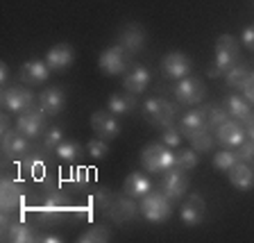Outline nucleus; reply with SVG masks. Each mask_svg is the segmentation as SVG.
Listing matches in <instances>:
<instances>
[{
	"label": "nucleus",
	"instance_id": "nucleus-41",
	"mask_svg": "<svg viewBox=\"0 0 254 243\" xmlns=\"http://www.w3.org/2000/svg\"><path fill=\"white\" fill-rule=\"evenodd\" d=\"M111 198H114V193H111L109 189H105V186L95 189V193H93V202H95V207H98V209H102V212L107 209V205L111 202Z\"/></svg>",
	"mask_w": 254,
	"mask_h": 243
},
{
	"label": "nucleus",
	"instance_id": "nucleus-30",
	"mask_svg": "<svg viewBox=\"0 0 254 243\" xmlns=\"http://www.w3.org/2000/svg\"><path fill=\"white\" fill-rule=\"evenodd\" d=\"M57 157H62L64 162H75V159H82V146L77 141H62L55 148Z\"/></svg>",
	"mask_w": 254,
	"mask_h": 243
},
{
	"label": "nucleus",
	"instance_id": "nucleus-29",
	"mask_svg": "<svg viewBox=\"0 0 254 243\" xmlns=\"http://www.w3.org/2000/svg\"><path fill=\"white\" fill-rule=\"evenodd\" d=\"M225 121H229V114L222 105H209L206 107V127H209V130H218Z\"/></svg>",
	"mask_w": 254,
	"mask_h": 243
},
{
	"label": "nucleus",
	"instance_id": "nucleus-18",
	"mask_svg": "<svg viewBox=\"0 0 254 243\" xmlns=\"http://www.w3.org/2000/svg\"><path fill=\"white\" fill-rule=\"evenodd\" d=\"M39 107L46 111L48 116L62 114L64 107H66V95H64V91L59 86H50V89L39 93Z\"/></svg>",
	"mask_w": 254,
	"mask_h": 243
},
{
	"label": "nucleus",
	"instance_id": "nucleus-15",
	"mask_svg": "<svg viewBox=\"0 0 254 243\" xmlns=\"http://www.w3.org/2000/svg\"><path fill=\"white\" fill-rule=\"evenodd\" d=\"M23 205V186L11 177H5L0 184V207L2 212H14Z\"/></svg>",
	"mask_w": 254,
	"mask_h": 243
},
{
	"label": "nucleus",
	"instance_id": "nucleus-24",
	"mask_svg": "<svg viewBox=\"0 0 254 243\" xmlns=\"http://www.w3.org/2000/svg\"><path fill=\"white\" fill-rule=\"evenodd\" d=\"M66 212H68V200H66V196H64L62 191L53 189V191H50V193L46 196V200H43L41 216L59 218V216H64Z\"/></svg>",
	"mask_w": 254,
	"mask_h": 243
},
{
	"label": "nucleus",
	"instance_id": "nucleus-40",
	"mask_svg": "<svg viewBox=\"0 0 254 243\" xmlns=\"http://www.w3.org/2000/svg\"><path fill=\"white\" fill-rule=\"evenodd\" d=\"M161 143H166L168 148H177V146L182 143V132L177 130V127H173V125L166 127L164 134H161Z\"/></svg>",
	"mask_w": 254,
	"mask_h": 243
},
{
	"label": "nucleus",
	"instance_id": "nucleus-21",
	"mask_svg": "<svg viewBox=\"0 0 254 243\" xmlns=\"http://www.w3.org/2000/svg\"><path fill=\"white\" fill-rule=\"evenodd\" d=\"M148 82H150V71L145 69V66H141V64H136L132 69H127L125 80H123V86H125V91L138 95L145 86H148Z\"/></svg>",
	"mask_w": 254,
	"mask_h": 243
},
{
	"label": "nucleus",
	"instance_id": "nucleus-14",
	"mask_svg": "<svg viewBox=\"0 0 254 243\" xmlns=\"http://www.w3.org/2000/svg\"><path fill=\"white\" fill-rule=\"evenodd\" d=\"M216 137H218V141H220L222 146H227V148H236V146H241V143L245 141L248 132H245V125L241 121L229 118V121H225L216 130Z\"/></svg>",
	"mask_w": 254,
	"mask_h": 243
},
{
	"label": "nucleus",
	"instance_id": "nucleus-7",
	"mask_svg": "<svg viewBox=\"0 0 254 243\" xmlns=\"http://www.w3.org/2000/svg\"><path fill=\"white\" fill-rule=\"evenodd\" d=\"M238 43L232 34H220L216 41V66L222 71V73H227L232 71L234 66L238 64Z\"/></svg>",
	"mask_w": 254,
	"mask_h": 243
},
{
	"label": "nucleus",
	"instance_id": "nucleus-47",
	"mask_svg": "<svg viewBox=\"0 0 254 243\" xmlns=\"http://www.w3.org/2000/svg\"><path fill=\"white\" fill-rule=\"evenodd\" d=\"M77 184H86V168H77Z\"/></svg>",
	"mask_w": 254,
	"mask_h": 243
},
{
	"label": "nucleus",
	"instance_id": "nucleus-44",
	"mask_svg": "<svg viewBox=\"0 0 254 243\" xmlns=\"http://www.w3.org/2000/svg\"><path fill=\"white\" fill-rule=\"evenodd\" d=\"M243 125H245V132H248V137L254 141V111L243 121Z\"/></svg>",
	"mask_w": 254,
	"mask_h": 243
},
{
	"label": "nucleus",
	"instance_id": "nucleus-13",
	"mask_svg": "<svg viewBox=\"0 0 254 243\" xmlns=\"http://www.w3.org/2000/svg\"><path fill=\"white\" fill-rule=\"evenodd\" d=\"M204 209H206L204 198H202L200 193H189V198H186V202L182 205V212H180L182 223L189 225V228L200 225V223L204 221Z\"/></svg>",
	"mask_w": 254,
	"mask_h": 243
},
{
	"label": "nucleus",
	"instance_id": "nucleus-4",
	"mask_svg": "<svg viewBox=\"0 0 254 243\" xmlns=\"http://www.w3.org/2000/svg\"><path fill=\"white\" fill-rule=\"evenodd\" d=\"M173 93L177 98V102H182V105H197V102L204 100L206 86L202 80L193 78V75H186V78L177 80Z\"/></svg>",
	"mask_w": 254,
	"mask_h": 243
},
{
	"label": "nucleus",
	"instance_id": "nucleus-16",
	"mask_svg": "<svg viewBox=\"0 0 254 243\" xmlns=\"http://www.w3.org/2000/svg\"><path fill=\"white\" fill-rule=\"evenodd\" d=\"M143 43H145V32H143V27L138 23H129V25H125L118 32V46L125 48L129 55L138 53Z\"/></svg>",
	"mask_w": 254,
	"mask_h": 243
},
{
	"label": "nucleus",
	"instance_id": "nucleus-5",
	"mask_svg": "<svg viewBox=\"0 0 254 243\" xmlns=\"http://www.w3.org/2000/svg\"><path fill=\"white\" fill-rule=\"evenodd\" d=\"M46 123H48V114L41 107H34V109H27L23 114H18L16 130L21 134H25L27 139H39L46 132Z\"/></svg>",
	"mask_w": 254,
	"mask_h": 243
},
{
	"label": "nucleus",
	"instance_id": "nucleus-8",
	"mask_svg": "<svg viewBox=\"0 0 254 243\" xmlns=\"http://www.w3.org/2000/svg\"><path fill=\"white\" fill-rule=\"evenodd\" d=\"M190 71H193V62L189 59V55L180 53V50H173L161 59V73L166 80H182L190 75Z\"/></svg>",
	"mask_w": 254,
	"mask_h": 243
},
{
	"label": "nucleus",
	"instance_id": "nucleus-32",
	"mask_svg": "<svg viewBox=\"0 0 254 243\" xmlns=\"http://www.w3.org/2000/svg\"><path fill=\"white\" fill-rule=\"evenodd\" d=\"M250 78V69L248 66H243V64H236L232 71H227L225 73V80H227V86H232V89H241V86L245 84V80Z\"/></svg>",
	"mask_w": 254,
	"mask_h": 243
},
{
	"label": "nucleus",
	"instance_id": "nucleus-1",
	"mask_svg": "<svg viewBox=\"0 0 254 243\" xmlns=\"http://www.w3.org/2000/svg\"><path fill=\"white\" fill-rule=\"evenodd\" d=\"M141 166L152 175H164L175 166V153L166 143H150L141 150Z\"/></svg>",
	"mask_w": 254,
	"mask_h": 243
},
{
	"label": "nucleus",
	"instance_id": "nucleus-31",
	"mask_svg": "<svg viewBox=\"0 0 254 243\" xmlns=\"http://www.w3.org/2000/svg\"><path fill=\"white\" fill-rule=\"evenodd\" d=\"M189 141L195 153H209V150L213 148V137L209 134V127H204V130H200V132H195V134H190Z\"/></svg>",
	"mask_w": 254,
	"mask_h": 243
},
{
	"label": "nucleus",
	"instance_id": "nucleus-26",
	"mask_svg": "<svg viewBox=\"0 0 254 243\" xmlns=\"http://www.w3.org/2000/svg\"><path fill=\"white\" fill-rule=\"evenodd\" d=\"M222 107L227 109L229 118H236V121H241V123H243L245 118L252 114V105L245 100L243 95H236V93L227 95V98H225V102H222Z\"/></svg>",
	"mask_w": 254,
	"mask_h": 243
},
{
	"label": "nucleus",
	"instance_id": "nucleus-17",
	"mask_svg": "<svg viewBox=\"0 0 254 243\" xmlns=\"http://www.w3.org/2000/svg\"><path fill=\"white\" fill-rule=\"evenodd\" d=\"M21 82L23 84H41V82H46L48 75H50V66H48L46 62H41V59H30V62H25L21 66Z\"/></svg>",
	"mask_w": 254,
	"mask_h": 243
},
{
	"label": "nucleus",
	"instance_id": "nucleus-12",
	"mask_svg": "<svg viewBox=\"0 0 254 243\" xmlns=\"http://www.w3.org/2000/svg\"><path fill=\"white\" fill-rule=\"evenodd\" d=\"M91 127H93V132L100 139H116L121 134V125L116 121V114L107 109L95 111L91 116Z\"/></svg>",
	"mask_w": 254,
	"mask_h": 243
},
{
	"label": "nucleus",
	"instance_id": "nucleus-33",
	"mask_svg": "<svg viewBox=\"0 0 254 243\" xmlns=\"http://www.w3.org/2000/svg\"><path fill=\"white\" fill-rule=\"evenodd\" d=\"M109 228L107 225H93L91 230H86L82 237H77L79 243H105L109 241Z\"/></svg>",
	"mask_w": 254,
	"mask_h": 243
},
{
	"label": "nucleus",
	"instance_id": "nucleus-28",
	"mask_svg": "<svg viewBox=\"0 0 254 243\" xmlns=\"http://www.w3.org/2000/svg\"><path fill=\"white\" fill-rule=\"evenodd\" d=\"M107 105H109V109L114 111V114L123 116V114L134 111V107H136V98H134V93H129V91H127V93H114V95H109Z\"/></svg>",
	"mask_w": 254,
	"mask_h": 243
},
{
	"label": "nucleus",
	"instance_id": "nucleus-3",
	"mask_svg": "<svg viewBox=\"0 0 254 243\" xmlns=\"http://www.w3.org/2000/svg\"><path fill=\"white\" fill-rule=\"evenodd\" d=\"M143 116L145 121L157 127H170L177 116V107L168 102L166 98H148L143 102Z\"/></svg>",
	"mask_w": 254,
	"mask_h": 243
},
{
	"label": "nucleus",
	"instance_id": "nucleus-42",
	"mask_svg": "<svg viewBox=\"0 0 254 243\" xmlns=\"http://www.w3.org/2000/svg\"><path fill=\"white\" fill-rule=\"evenodd\" d=\"M241 91H243V98L250 102V105H254V73H250V78L245 80V84L241 86Z\"/></svg>",
	"mask_w": 254,
	"mask_h": 243
},
{
	"label": "nucleus",
	"instance_id": "nucleus-2",
	"mask_svg": "<svg viewBox=\"0 0 254 243\" xmlns=\"http://www.w3.org/2000/svg\"><path fill=\"white\" fill-rule=\"evenodd\" d=\"M138 209L150 223H166L173 214V200L161 189H152L141 198Z\"/></svg>",
	"mask_w": 254,
	"mask_h": 243
},
{
	"label": "nucleus",
	"instance_id": "nucleus-48",
	"mask_svg": "<svg viewBox=\"0 0 254 243\" xmlns=\"http://www.w3.org/2000/svg\"><path fill=\"white\" fill-rule=\"evenodd\" d=\"M0 82H7V64H0Z\"/></svg>",
	"mask_w": 254,
	"mask_h": 243
},
{
	"label": "nucleus",
	"instance_id": "nucleus-19",
	"mask_svg": "<svg viewBox=\"0 0 254 243\" xmlns=\"http://www.w3.org/2000/svg\"><path fill=\"white\" fill-rule=\"evenodd\" d=\"M73 57L75 53L68 43H57L46 53V64L50 66V71H64L73 64Z\"/></svg>",
	"mask_w": 254,
	"mask_h": 243
},
{
	"label": "nucleus",
	"instance_id": "nucleus-36",
	"mask_svg": "<svg viewBox=\"0 0 254 243\" xmlns=\"http://www.w3.org/2000/svg\"><path fill=\"white\" fill-rule=\"evenodd\" d=\"M43 166H46V164H43V157L37 153V155H32V157H27L25 162L21 164V168L25 170V173H30L32 177H41Z\"/></svg>",
	"mask_w": 254,
	"mask_h": 243
},
{
	"label": "nucleus",
	"instance_id": "nucleus-27",
	"mask_svg": "<svg viewBox=\"0 0 254 243\" xmlns=\"http://www.w3.org/2000/svg\"><path fill=\"white\" fill-rule=\"evenodd\" d=\"M5 241H11V243H27V241H39V237L27 228L23 221H14L11 223V228L2 234Z\"/></svg>",
	"mask_w": 254,
	"mask_h": 243
},
{
	"label": "nucleus",
	"instance_id": "nucleus-39",
	"mask_svg": "<svg viewBox=\"0 0 254 243\" xmlns=\"http://www.w3.org/2000/svg\"><path fill=\"white\" fill-rule=\"evenodd\" d=\"M236 159L238 162H245V164H250V162H254V141L250 139V141H243L241 146H236Z\"/></svg>",
	"mask_w": 254,
	"mask_h": 243
},
{
	"label": "nucleus",
	"instance_id": "nucleus-37",
	"mask_svg": "<svg viewBox=\"0 0 254 243\" xmlns=\"http://www.w3.org/2000/svg\"><path fill=\"white\" fill-rule=\"evenodd\" d=\"M62 141H64L62 127H48L46 134H43V148H46V150H55Z\"/></svg>",
	"mask_w": 254,
	"mask_h": 243
},
{
	"label": "nucleus",
	"instance_id": "nucleus-11",
	"mask_svg": "<svg viewBox=\"0 0 254 243\" xmlns=\"http://www.w3.org/2000/svg\"><path fill=\"white\" fill-rule=\"evenodd\" d=\"M136 212H138V207H136V202L132 200V196L123 193V196L111 198V202L105 209V216L116 223H125V221H132V218L136 216Z\"/></svg>",
	"mask_w": 254,
	"mask_h": 243
},
{
	"label": "nucleus",
	"instance_id": "nucleus-10",
	"mask_svg": "<svg viewBox=\"0 0 254 243\" xmlns=\"http://www.w3.org/2000/svg\"><path fill=\"white\" fill-rule=\"evenodd\" d=\"M127 50L121 46H111L107 48V50H102L100 59H98V64H100V71L105 75H121L127 71Z\"/></svg>",
	"mask_w": 254,
	"mask_h": 243
},
{
	"label": "nucleus",
	"instance_id": "nucleus-43",
	"mask_svg": "<svg viewBox=\"0 0 254 243\" xmlns=\"http://www.w3.org/2000/svg\"><path fill=\"white\" fill-rule=\"evenodd\" d=\"M241 39H243V43L254 53V25H248V27H245L243 34H241Z\"/></svg>",
	"mask_w": 254,
	"mask_h": 243
},
{
	"label": "nucleus",
	"instance_id": "nucleus-22",
	"mask_svg": "<svg viewBox=\"0 0 254 243\" xmlns=\"http://www.w3.org/2000/svg\"><path fill=\"white\" fill-rule=\"evenodd\" d=\"M227 173H229V182H232L234 189L248 191L254 186V170H252V166H248L245 162H236Z\"/></svg>",
	"mask_w": 254,
	"mask_h": 243
},
{
	"label": "nucleus",
	"instance_id": "nucleus-38",
	"mask_svg": "<svg viewBox=\"0 0 254 243\" xmlns=\"http://www.w3.org/2000/svg\"><path fill=\"white\" fill-rule=\"evenodd\" d=\"M86 146H89V155L93 159H102V157H107V153H109L107 139H91Z\"/></svg>",
	"mask_w": 254,
	"mask_h": 243
},
{
	"label": "nucleus",
	"instance_id": "nucleus-6",
	"mask_svg": "<svg viewBox=\"0 0 254 243\" xmlns=\"http://www.w3.org/2000/svg\"><path fill=\"white\" fill-rule=\"evenodd\" d=\"M189 184H190V180H189V175H186V170L173 166V168H168L164 173L159 189L175 202V200H180V198H184V193L189 191Z\"/></svg>",
	"mask_w": 254,
	"mask_h": 243
},
{
	"label": "nucleus",
	"instance_id": "nucleus-35",
	"mask_svg": "<svg viewBox=\"0 0 254 243\" xmlns=\"http://www.w3.org/2000/svg\"><path fill=\"white\" fill-rule=\"evenodd\" d=\"M238 159H236V153H234L232 148L229 150H220V153L213 157V168L216 170H229L234 164H236Z\"/></svg>",
	"mask_w": 254,
	"mask_h": 243
},
{
	"label": "nucleus",
	"instance_id": "nucleus-20",
	"mask_svg": "<svg viewBox=\"0 0 254 243\" xmlns=\"http://www.w3.org/2000/svg\"><path fill=\"white\" fill-rule=\"evenodd\" d=\"M27 150H30L27 137L21 134L18 130H7L2 134V155L5 157H23Z\"/></svg>",
	"mask_w": 254,
	"mask_h": 243
},
{
	"label": "nucleus",
	"instance_id": "nucleus-23",
	"mask_svg": "<svg viewBox=\"0 0 254 243\" xmlns=\"http://www.w3.org/2000/svg\"><path fill=\"white\" fill-rule=\"evenodd\" d=\"M148 191H152V182H150V177L145 173L134 170V173L127 175L123 193H127V196H132V198H143Z\"/></svg>",
	"mask_w": 254,
	"mask_h": 243
},
{
	"label": "nucleus",
	"instance_id": "nucleus-9",
	"mask_svg": "<svg viewBox=\"0 0 254 243\" xmlns=\"http://www.w3.org/2000/svg\"><path fill=\"white\" fill-rule=\"evenodd\" d=\"M2 107L11 114H23L27 109H34V95L32 91L23 89V86H9L2 91Z\"/></svg>",
	"mask_w": 254,
	"mask_h": 243
},
{
	"label": "nucleus",
	"instance_id": "nucleus-25",
	"mask_svg": "<svg viewBox=\"0 0 254 243\" xmlns=\"http://www.w3.org/2000/svg\"><path fill=\"white\" fill-rule=\"evenodd\" d=\"M204 127H206V109H190L180 121V132L184 134L186 139H189L190 134L204 130Z\"/></svg>",
	"mask_w": 254,
	"mask_h": 243
},
{
	"label": "nucleus",
	"instance_id": "nucleus-49",
	"mask_svg": "<svg viewBox=\"0 0 254 243\" xmlns=\"http://www.w3.org/2000/svg\"><path fill=\"white\" fill-rule=\"evenodd\" d=\"M209 75H211V78H218V75H225V73H222V71H220V69H218L216 64H213L211 69H209Z\"/></svg>",
	"mask_w": 254,
	"mask_h": 243
},
{
	"label": "nucleus",
	"instance_id": "nucleus-46",
	"mask_svg": "<svg viewBox=\"0 0 254 243\" xmlns=\"http://www.w3.org/2000/svg\"><path fill=\"white\" fill-rule=\"evenodd\" d=\"M39 241L43 243H62V237H55V234H48V237H41Z\"/></svg>",
	"mask_w": 254,
	"mask_h": 243
},
{
	"label": "nucleus",
	"instance_id": "nucleus-45",
	"mask_svg": "<svg viewBox=\"0 0 254 243\" xmlns=\"http://www.w3.org/2000/svg\"><path fill=\"white\" fill-rule=\"evenodd\" d=\"M7 130H11V127H9V116H7V114H2V116H0V132L5 134Z\"/></svg>",
	"mask_w": 254,
	"mask_h": 243
},
{
	"label": "nucleus",
	"instance_id": "nucleus-34",
	"mask_svg": "<svg viewBox=\"0 0 254 243\" xmlns=\"http://www.w3.org/2000/svg\"><path fill=\"white\" fill-rule=\"evenodd\" d=\"M175 166L182 170H193L197 166V153L193 148H184L175 153Z\"/></svg>",
	"mask_w": 254,
	"mask_h": 243
}]
</instances>
